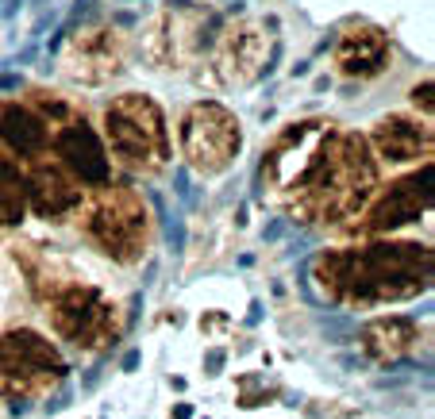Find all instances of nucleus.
I'll return each mask as SVG.
<instances>
[{"label":"nucleus","mask_w":435,"mask_h":419,"mask_svg":"<svg viewBox=\"0 0 435 419\" xmlns=\"http://www.w3.org/2000/svg\"><path fill=\"white\" fill-rule=\"evenodd\" d=\"M431 254L424 246H370V250L327 254L320 262V281L335 300H404L428 289Z\"/></svg>","instance_id":"nucleus-1"},{"label":"nucleus","mask_w":435,"mask_h":419,"mask_svg":"<svg viewBox=\"0 0 435 419\" xmlns=\"http://www.w3.org/2000/svg\"><path fill=\"white\" fill-rule=\"evenodd\" d=\"M65 377V361L58 358V350L51 346L43 335L35 331H8L0 339V396L16 400V412H20V400L43 393L46 385Z\"/></svg>","instance_id":"nucleus-2"},{"label":"nucleus","mask_w":435,"mask_h":419,"mask_svg":"<svg viewBox=\"0 0 435 419\" xmlns=\"http://www.w3.org/2000/svg\"><path fill=\"white\" fill-rule=\"evenodd\" d=\"M108 135L112 147L127 161H143L150 154H166V135L158 108L143 97H124L108 108Z\"/></svg>","instance_id":"nucleus-3"},{"label":"nucleus","mask_w":435,"mask_h":419,"mask_svg":"<svg viewBox=\"0 0 435 419\" xmlns=\"http://www.w3.org/2000/svg\"><path fill=\"white\" fill-rule=\"evenodd\" d=\"M239 150V131H235V120L220 104H201L193 108V116L185 123V154L196 169L204 174H216L231 161V154Z\"/></svg>","instance_id":"nucleus-4"},{"label":"nucleus","mask_w":435,"mask_h":419,"mask_svg":"<svg viewBox=\"0 0 435 419\" xmlns=\"http://www.w3.org/2000/svg\"><path fill=\"white\" fill-rule=\"evenodd\" d=\"M54 327L78 346H100L112 331V308L97 289H70L54 300Z\"/></svg>","instance_id":"nucleus-5"},{"label":"nucleus","mask_w":435,"mask_h":419,"mask_svg":"<svg viewBox=\"0 0 435 419\" xmlns=\"http://www.w3.org/2000/svg\"><path fill=\"white\" fill-rule=\"evenodd\" d=\"M428 185H431V169H424V174L401 181V185H393L389 196L374 208L370 227H374V231H393V227H401V223H412L416 216L431 204V189Z\"/></svg>","instance_id":"nucleus-6"},{"label":"nucleus","mask_w":435,"mask_h":419,"mask_svg":"<svg viewBox=\"0 0 435 419\" xmlns=\"http://www.w3.org/2000/svg\"><path fill=\"white\" fill-rule=\"evenodd\" d=\"M58 154L65 158V166L73 169L81 181L89 185H100L108 181V158H104V147L97 139V131L89 123H70V127L58 135Z\"/></svg>","instance_id":"nucleus-7"},{"label":"nucleus","mask_w":435,"mask_h":419,"mask_svg":"<svg viewBox=\"0 0 435 419\" xmlns=\"http://www.w3.org/2000/svg\"><path fill=\"white\" fill-rule=\"evenodd\" d=\"M93 235L100 239V246H108V254L131 258L139 250V239H143V220L135 212H124V208H100L93 220Z\"/></svg>","instance_id":"nucleus-8"},{"label":"nucleus","mask_w":435,"mask_h":419,"mask_svg":"<svg viewBox=\"0 0 435 419\" xmlns=\"http://www.w3.org/2000/svg\"><path fill=\"white\" fill-rule=\"evenodd\" d=\"M409 342H416V327L409 319H374L370 327L362 331V346L366 354L377 361H393L409 350Z\"/></svg>","instance_id":"nucleus-9"},{"label":"nucleus","mask_w":435,"mask_h":419,"mask_svg":"<svg viewBox=\"0 0 435 419\" xmlns=\"http://www.w3.org/2000/svg\"><path fill=\"white\" fill-rule=\"evenodd\" d=\"M0 139H4L16 154H39L46 147V127H43V120H35L27 108L8 104V108L0 112Z\"/></svg>","instance_id":"nucleus-10"},{"label":"nucleus","mask_w":435,"mask_h":419,"mask_svg":"<svg viewBox=\"0 0 435 419\" xmlns=\"http://www.w3.org/2000/svg\"><path fill=\"white\" fill-rule=\"evenodd\" d=\"M385 39L377 31H355L339 46V62L347 73H377L385 65Z\"/></svg>","instance_id":"nucleus-11"},{"label":"nucleus","mask_w":435,"mask_h":419,"mask_svg":"<svg viewBox=\"0 0 435 419\" xmlns=\"http://www.w3.org/2000/svg\"><path fill=\"white\" fill-rule=\"evenodd\" d=\"M31 204L43 216H62L65 208L78 204V189H70V181L58 169H39L31 177Z\"/></svg>","instance_id":"nucleus-12"},{"label":"nucleus","mask_w":435,"mask_h":419,"mask_svg":"<svg viewBox=\"0 0 435 419\" xmlns=\"http://www.w3.org/2000/svg\"><path fill=\"white\" fill-rule=\"evenodd\" d=\"M377 147H382V154L389 161H404L428 147V131H420L416 123H404V120H385L377 127Z\"/></svg>","instance_id":"nucleus-13"},{"label":"nucleus","mask_w":435,"mask_h":419,"mask_svg":"<svg viewBox=\"0 0 435 419\" xmlns=\"http://www.w3.org/2000/svg\"><path fill=\"white\" fill-rule=\"evenodd\" d=\"M23 216V177L8 161H0V227L20 223Z\"/></svg>","instance_id":"nucleus-14"},{"label":"nucleus","mask_w":435,"mask_h":419,"mask_svg":"<svg viewBox=\"0 0 435 419\" xmlns=\"http://www.w3.org/2000/svg\"><path fill=\"white\" fill-rule=\"evenodd\" d=\"M220 366H224V354H220V350H216V354H208V369H212V373H216Z\"/></svg>","instance_id":"nucleus-15"},{"label":"nucleus","mask_w":435,"mask_h":419,"mask_svg":"<svg viewBox=\"0 0 435 419\" xmlns=\"http://www.w3.org/2000/svg\"><path fill=\"white\" fill-rule=\"evenodd\" d=\"M189 412H193L189 404H177V419H189Z\"/></svg>","instance_id":"nucleus-16"}]
</instances>
